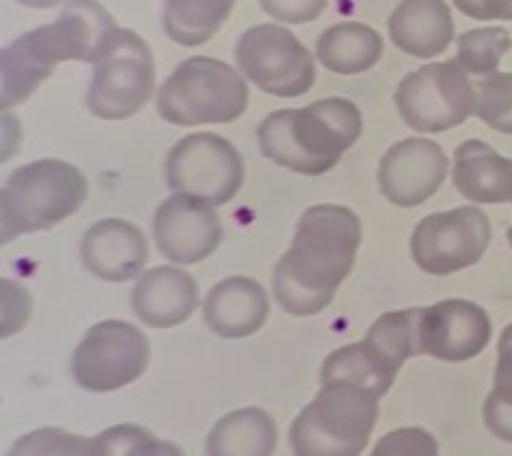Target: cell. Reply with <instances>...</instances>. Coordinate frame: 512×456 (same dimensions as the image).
Segmentation results:
<instances>
[{"label":"cell","instance_id":"obj_1","mask_svg":"<svg viewBox=\"0 0 512 456\" xmlns=\"http://www.w3.org/2000/svg\"><path fill=\"white\" fill-rule=\"evenodd\" d=\"M363 240V224L347 206L320 203L299 216L294 240L272 270V296L296 318L318 315L334 302L350 275Z\"/></svg>","mask_w":512,"mask_h":456},{"label":"cell","instance_id":"obj_2","mask_svg":"<svg viewBox=\"0 0 512 456\" xmlns=\"http://www.w3.org/2000/svg\"><path fill=\"white\" fill-rule=\"evenodd\" d=\"M118 24L96 0H67L54 22L11 40L0 51V110L30 99L59 62L94 64Z\"/></svg>","mask_w":512,"mask_h":456},{"label":"cell","instance_id":"obj_3","mask_svg":"<svg viewBox=\"0 0 512 456\" xmlns=\"http://www.w3.org/2000/svg\"><path fill=\"white\" fill-rule=\"evenodd\" d=\"M363 134L358 104L328 96L302 110L270 112L256 131L267 160L302 176L328 174Z\"/></svg>","mask_w":512,"mask_h":456},{"label":"cell","instance_id":"obj_4","mask_svg":"<svg viewBox=\"0 0 512 456\" xmlns=\"http://www.w3.org/2000/svg\"><path fill=\"white\" fill-rule=\"evenodd\" d=\"M86 198V174L67 160L46 158L16 168L0 190V243L70 219Z\"/></svg>","mask_w":512,"mask_h":456},{"label":"cell","instance_id":"obj_5","mask_svg":"<svg viewBox=\"0 0 512 456\" xmlns=\"http://www.w3.org/2000/svg\"><path fill=\"white\" fill-rule=\"evenodd\" d=\"M419 312L411 310L384 312L371 323L363 342L339 347L323 360L320 384H352L374 395L376 400L387 395L400 366L419 350Z\"/></svg>","mask_w":512,"mask_h":456},{"label":"cell","instance_id":"obj_6","mask_svg":"<svg viewBox=\"0 0 512 456\" xmlns=\"http://www.w3.org/2000/svg\"><path fill=\"white\" fill-rule=\"evenodd\" d=\"M379 416V400L352 384H320L299 411L288 443L294 456H360Z\"/></svg>","mask_w":512,"mask_h":456},{"label":"cell","instance_id":"obj_7","mask_svg":"<svg viewBox=\"0 0 512 456\" xmlns=\"http://www.w3.org/2000/svg\"><path fill=\"white\" fill-rule=\"evenodd\" d=\"M246 107V75L211 56L184 59L158 88L160 118L174 126L232 123Z\"/></svg>","mask_w":512,"mask_h":456},{"label":"cell","instance_id":"obj_8","mask_svg":"<svg viewBox=\"0 0 512 456\" xmlns=\"http://www.w3.org/2000/svg\"><path fill=\"white\" fill-rule=\"evenodd\" d=\"M155 91V59L136 32L115 30L94 62L88 110L102 120H126L150 102Z\"/></svg>","mask_w":512,"mask_h":456},{"label":"cell","instance_id":"obj_9","mask_svg":"<svg viewBox=\"0 0 512 456\" xmlns=\"http://www.w3.org/2000/svg\"><path fill=\"white\" fill-rule=\"evenodd\" d=\"M462 64L432 62L400 80L395 107L408 128L419 134H440L462 126L475 115V83Z\"/></svg>","mask_w":512,"mask_h":456},{"label":"cell","instance_id":"obj_10","mask_svg":"<svg viewBox=\"0 0 512 456\" xmlns=\"http://www.w3.org/2000/svg\"><path fill=\"white\" fill-rule=\"evenodd\" d=\"M235 64L259 91L280 99L307 94L315 83V59L280 24L248 27L235 43Z\"/></svg>","mask_w":512,"mask_h":456},{"label":"cell","instance_id":"obj_11","mask_svg":"<svg viewBox=\"0 0 512 456\" xmlns=\"http://www.w3.org/2000/svg\"><path fill=\"white\" fill-rule=\"evenodd\" d=\"M243 158L224 136L198 131L179 139L166 158V182L171 192H182L211 206L230 203L243 187Z\"/></svg>","mask_w":512,"mask_h":456},{"label":"cell","instance_id":"obj_12","mask_svg":"<svg viewBox=\"0 0 512 456\" xmlns=\"http://www.w3.org/2000/svg\"><path fill=\"white\" fill-rule=\"evenodd\" d=\"M150 366L147 336L126 320H102L86 331L72 352V376L88 392L128 387Z\"/></svg>","mask_w":512,"mask_h":456},{"label":"cell","instance_id":"obj_13","mask_svg":"<svg viewBox=\"0 0 512 456\" xmlns=\"http://www.w3.org/2000/svg\"><path fill=\"white\" fill-rule=\"evenodd\" d=\"M491 246V222L478 206L424 216L411 235V256L427 275H454L478 264Z\"/></svg>","mask_w":512,"mask_h":456},{"label":"cell","instance_id":"obj_14","mask_svg":"<svg viewBox=\"0 0 512 456\" xmlns=\"http://www.w3.org/2000/svg\"><path fill=\"white\" fill-rule=\"evenodd\" d=\"M216 206L174 192L155 211L152 238L171 264H198L222 243V222Z\"/></svg>","mask_w":512,"mask_h":456},{"label":"cell","instance_id":"obj_15","mask_svg":"<svg viewBox=\"0 0 512 456\" xmlns=\"http://www.w3.org/2000/svg\"><path fill=\"white\" fill-rule=\"evenodd\" d=\"M448 176V155L438 142L414 136L392 144L379 160L376 184L392 206H422Z\"/></svg>","mask_w":512,"mask_h":456},{"label":"cell","instance_id":"obj_16","mask_svg":"<svg viewBox=\"0 0 512 456\" xmlns=\"http://www.w3.org/2000/svg\"><path fill=\"white\" fill-rule=\"evenodd\" d=\"M491 342L488 312L467 299H443L419 312V350L430 358L462 363L478 358Z\"/></svg>","mask_w":512,"mask_h":456},{"label":"cell","instance_id":"obj_17","mask_svg":"<svg viewBox=\"0 0 512 456\" xmlns=\"http://www.w3.org/2000/svg\"><path fill=\"white\" fill-rule=\"evenodd\" d=\"M150 256L144 232L126 219H102L91 224L80 240V262L94 278L126 283L139 278Z\"/></svg>","mask_w":512,"mask_h":456},{"label":"cell","instance_id":"obj_18","mask_svg":"<svg viewBox=\"0 0 512 456\" xmlns=\"http://www.w3.org/2000/svg\"><path fill=\"white\" fill-rule=\"evenodd\" d=\"M198 302L200 294L195 278L174 264L150 267L142 272L131 291V310L150 328L179 326L198 310Z\"/></svg>","mask_w":512,"mask_h":456},{"label":"cell","instance_id":"obj_19","mask_svg":"<svg viewBox=\"0 0 512 456\" xmlns=\"http://www.w3.org/2000/svg\"><path fill=\"white\" fill-rule=\"evenodd\" d=\"M270 299L256 280L235 275L219 280L203 299V318L216 336L243 339L264 326Z\"/></svg>","mask_w":512,"mask_h":456},{"label":"cell","instance_id":"obj_20","mask_svg":"<svg viewBox=\"0 0 512 456\" xmlns=\"http://www.w3.org/2000/svg\"><path fill=\"white\" fill-rule=\"evenodd\" d=\"M387 30L403 54L432 59L454 43V16L446 0H400Z\"/></svg>","mask_w":512,"mask_h":456},{"label":"cell","instance_id":"obj_21","mask_svg":"<svg viewBox=\"0 0 512 456\" xmlns=\"http://www.w3.org/2000/svg\"><path fill=\"white\" fill-rule=\"evenodd\" d=\"M451 182L470 203H512V158L480 139L456 147Z\"/></svg>","mask_w":512,"mask_h":456},{"label":"cell","instance_id":"obj_22","mask_svg":"<svg viewBox=\"0 0 512 456\" xmlns=\"http://www.w3.org/2000/svg\"><path fill=\"white\" fill-rule=\"evenodd\" d=\"M278 424L264 408H238L222 416L206 438L208 456H272Z\"/></svg>","mask_w":512,"mask_h":456},{"label":"cell","instance_id":"obj_23","mask_svg":"<svg viewBox=\"0 0 512 456\" xmlns=\"http://www.w3.org/2000/svg\"><path fill=\"white\" fill-rule=\"evenodd\" d=\"M382 51V35L360 22L331 24L328 30L320 32L315 43V59L320 67L336 75H358L371 70L382 59Z\"/></svg>","mask_w":512,"mask_h":456},{"label":"cell","instance_id":"obj_24","mask_svg":"<svg viewBox=\"0 0 512 456\" xmlns=\"http://www.w3.org/2000/svg\"><path fill=\"white\" fill-rule=\"evenodd\" d=\"M238 0H166L163 30L176 46H203L222 30Z\"/></svg>","mask_w":512,"mask_h":456},{"label":"cell","instance_id":"obj_25","mask_svg":"<svg viewBox=\"0 0 512 456\" xmlns=\"http://www.w3.org/2000/svg\"><path fill=\"white\" fill-rule=\"evenodd\" d=\"M510 48L512 35L504 27H475L456 40V62L472 78H486L491 72H499L496 67Z\"/></svg>","mask_w":512,"mask_h":456},{"label":"cell","instance_id":"obj_26","mask_svg":"<svg viewBox=\"0 0 512 456\" xmlns=\"http://www.w3.org/2000/svg\"><path fill=\"white\" fill-rule=\"evenodd\" d=\"M475 115L499 134H512V72H491L475 83Z\"/></svg>","mask_w":512,"mask_h":456},{"label":"cell","instance_id":"obj_27","mask_svg":"<svg viewBox=\"0 0 512 456\" xmlns=\"http://www.w3.org/2000/svg\"><path fill=\"white\" fill-rule=\"evenodd\" d=\"M6 456H94V440L59 427H43L22 435Z\"/></svg>","mask_w":512,"mask_h":456},{"label":"cell","instance_id":"obj_28","mask_svg":"<svg viewBox=\"0 0 512 456\" xmlns=\"http://www.w3.org/2000/svg\"><path fill=\"white\" fill-rule=\"evenodd\" d=\"M166 443L139 424H115L94 438V456H166Z\"/></svg>","mask_w":512,"mask_h":456},{"label":"cell","instance_id":"obj_29","mask_svg":"<svg viewBox=\"0 0 512 456\" xmlns=\"http://www.w3.org/2000/svg\"><path fill=\"white\" fill-rule=\"evenodd\" d=\"M371 456H440V448L422 427H400L379 438Z\"/></svg>","mask_w":512,"mask_h":456},{"label":"cell","instance_id":"obj_30","mask_svg":"<svg viewBox=\"0 0 512 456\" xmlns=\"http://www.w3.org/2000/svg\"><path fill=\"white\" fill-rule=\"evenodd\" d=\"M32 310V299L27 288L14 280H0V336L16 334L27 323Z\"/></svg>","mask_w":512,"mask_h":456},{"label":"cell","instance_id":"obj_31","mask_svg":"<svg viewBox=\"0 0 512 456\" xmlns=\"http://www.w3.org/2000/svg\"><path fill=\"white\" fill-rule=\"evenodd\" d=\"M259 6L275 22L310 24L326 11L328 0H259Z\"/></svg>","mask_w":512,"mask_h":456},{"label":"cell","instance_id":"obj_32","mask_svg":"<svg viewBox=\"0 0 512 456\" xmlns=\"http://www.w3.org/2000/svg\"><path fill=\"white\" fill-rule=\"evenodd\" d=\"M499 398L512 403V323L499 336L496 347V368H494V390Z\"/></svg>","mask_w":512,"mask_h":456},{"label":"cell","instance_id":"obj_33","mask_svg":"<svg viewBox=\"0 0 512 456\" xmlns=\"http://www.w3.org/2000/svg\"><path fill=\"white\" fill-rule=\"evenodd\" d=\"M483 422L494 438L512 443V403L499 398L496 392H488L486 403H483Z\"/></svg>","mask_w":512,"mask_h":456},{"label":"cell","instance_id":"obj_34","mask_svg":"<svg viewBox=\"0 0 512 456\" xmlns=\"http://www.w3.org/2000/svg\"><path fill=\"white\" fill-rule=\"evenodd\" d=\"M454 6L475 22H512V0H454Z\"/></svg>","mask_w":512,"mask_h":456},{"label":"cell","instance_id":"obj_35","mask_svg":"<svg viewBox=\"0 0 512 456\" xmlns=\"http://www.w3.org/2000/svg\"><path fill=\"white\" fill-rule=\"evenodd\" d=\"M0 134H3V142H0V160L6 163V160L14 158V152L19 150V144H22V128H19V120L11 115V110L3 112V118H0Z\"/></svg>","mask_w":512,"mask_h":456},{"label":"cell","instance_id":"obj_36","mask_svg":"<svg viewBox=\"0 0 512 456\" xmlns=\"http://www.w3.org/2000/svg\"><path fill=\"white\" fill-rule=\"evenodd\" d=\"M16 3L27 8H56L62 6L64 0H16Z\"/></svg>","mask_w":512,"mask_h":456},{"label":"cell","instance_id":"obj_37","mask_svg":"<svg viewBox=\"0 0 512 456\" xmlns=\"http://www.w3.org/2000/svg\"><path fill=\"white\" fill-rule=\"evenodd\" d=\"M166 456H184V451L179 446H176V443H171V440H168V443H166Z\"/></svg>","mask_w":512,"mask_h":456},{"label":"cell","instance_id":"obj_38","mask_svg":"<svg viewBox=\"0 0 512 456\" xmlns=\"http://www.w3.org/2000/svg\"><path fill=\"white\" fill-rule=\"evenodd\" d=\"M507 243H510V248H512V224H510V230H507Z\"/></svg>","mask_w":512,"mask_h":456}]
</instances>
